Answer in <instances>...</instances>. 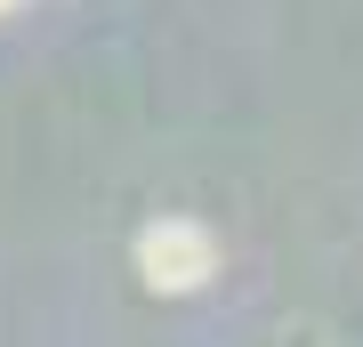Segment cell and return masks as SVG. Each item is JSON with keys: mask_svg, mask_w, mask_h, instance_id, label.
<instances>
[{"mask_svg": "<svg viewBox=\"0 0 363 347\" xmlns=\"http://www.w3.org/2000/svg\"><path fill=\"white\" fill-rule=\"evenodd\" d=\"M210 267H218V250H210L202 226H154L138 243V275L154 291H194V283H210Z\"/></svg>", "mask_w": 363, "mask_h": 347, "instance_id": "cell-1", "label": "cell"}]
</instances>
